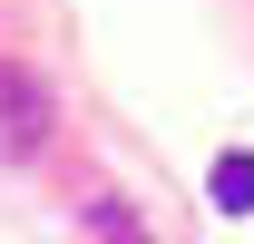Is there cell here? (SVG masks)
<instances>
[{"mask_svg":"<svg viewBox=\"0 0 254 244\" xmlns=\"http://www.w3.org/2000/svg\"><path fill=\"white\" fill-rule=\"evenodd\" d=\"M205 195H215L225 215H254V156H245V147H225V156H215V176H205Z\"/></svg>","mask_w":254,"mask_h":244,"instance_id":"cell-2","label":"cell"},{"mask_svg":"<svg viewBox=\"0 0 254 244\" xmlns=\"http://www.w3.org/2000/svg\"><path fill=\"white\" fill-rule=\"evenodd\" d=\"M49 127H59L49 88H39L20 59H0V166H30V156L49 147Z\"/></svg>","mask_w":254,"mask_h":244,"instance_id":"cell-1","label":"cell"},{"mask_svg":"<svg viewBox=\"0 0 254 244\" xmlns=\"http://www.w3.org/2000/svg\"><path fill=\"white\" fill-rule=\"evenodd\" d=\"M88 235H98V244H157L147 225H137V205H127V195H88Z\"/></svg>","mask_w":254,"mask_h":244,"instance_id":"cell-3","label":"cell"}]
</instances>
